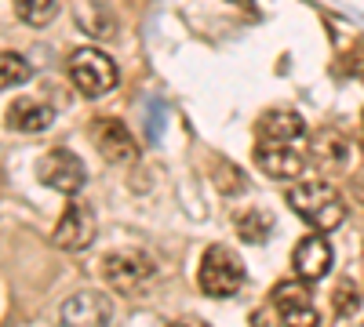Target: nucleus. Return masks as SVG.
Listing matches in <instances>:
<instances>
[{
    "label": "nucleus",
    "mask_w": 364,
    "mask_h": 327,
    "mask_svg": "<svg viewBox=\"0 0 364 327\" xmlns=\"http://www.w3.org/2000/svg\"><path fill=\"white\" fill-rule=\"evenodd\" d=\"M288 207L306 226H314L317 233H328V229H336V226L346 222L343 193L331 182H321V178H314V182H295L288 189Z\"/></svg>",
    "instance_id": "obj_1"
},
{
    "label": "nucleus",
    "mask_w": 364,
    "mask_h": 327,
    "mask_svg": "<svg viewBox=\"0 0 364 327\" xmlns=\"http://www.w3.org/2000/svg\"><path fill=\"white\" fill-rule=\"evenodd\" d=\"M197 287L208 299H233V294L245 287V262H240L226 244H211L200 255Z\"/></svg>",
    "instance_id": "obj_2"
},
{
    "label": "nucleus",
    "mask_w": 364,
    "mask_h": 327,
    "mask_svg": "<svg viewBox=\"0 0 364 327\" xmlns=\"http://www.w3.org/2000/svg\"><path fill=\"white\" fill-rule=\"evenodd\" d=\"M66 73H70L73 87H77L84 99H102V95H109L113 87H117V80H120L113 58H109L106 51H99V48H77V51L70 55Z\"/></svg>",
    "instance_id": "obj_3"
},
{
    "label": "nucleus",
    "mask_w": 364,
    "mask_h": 327,
    "mask_svg": "<svg viewBox=\"0 0 364 327\" xmlns=\"http://www.w3.org/2000/svg\"><path fill=\"white\" fill-rule=\"evenodd\" d=\"M102 280L117 291V294H139L149 280H154V258L146 251H113L102 258Z\"/></svg>",
    "instance_id": "obj_4"
},
{
    "label": "nucleus",
    "mask_w": 364,
    "mask_h": 327,
    "mask_svg": "<svg viewBox=\"0 0 364 327\" xmlns=\"http://www.w3.org/2000/svg\"><path fill=\"white\" fill-rule=\"evenodd\" d=\"M37 178L55 189V193H63V196H77L84 189V160L66 150V145H55V150H48L41 160H37Z\"/></svg>",
    "instance_id": "obj_5"
},
{
    "label": "nucleus",
    "mask_w": 364,
    "mask_h": 327,
    "mask_svg": "<svg viewBox=\"0 0 364 327\" xmlns=\"http://www.w3.org/2000/svg\"><path fill=\"white\" fill-rule=\"evenodd\" d=\"M269 302H273V309H277L284 327H317L321 323V313L314 306V291H310L306 280H299V277L295 280H281L277 287H273Z\"/></svg>",
    "instance_id": "obj_6"
},
{
    "label": "nucleus",
    "mask_w": 364,
    "mask_h": 327,
    "mask_svg": "<svg viewBox=\"0 0 364 327\" xmlns=\"http://www.w3.org/2000/svg\"><path fill=\"white\" fill-rule=\"evenodd\" d=\"M91 142H95L99 157H102L106 164H113V167H128V164L139 160V142H135V135L120 124V121H113V116H102V121L91 124Z\"/></svg>",
    "instance_id": "obj_7"
},
{
    "label": "nucleus",
    "mask_w": 364,
    "mask_h": 327,
    "mask_svg": "<svg viewBox=\"0 0 364 327\" xmlns=\"http://www.w3.org/2000/svg\"><path fill=\"white\" fill-rule=\"evenodd\" d=\"M58 323L63 327H109L113 323V302L102 291H77L73 299H66L63 309H58Z\"/></svg>",
    "instance_id": "obj_8"
},
{
    "label": "nucleus",
    "mask_w": 364,
    "mask_h": 327,
    "mask_svg": "<svg viewBox=\"0 0 364 327\" xmlns=\"http://www.w3.org/2000/svg\"><path fill=\"white\" fill-rule=\"evenodd\" d=\"M51 240L63 251H84L91 240H95V211L84 200H70L63 218H58Z\"/></svg>",
    "instance_id": "obj_9"
},
{
    "label": "nucleus",
    "mask_w": 364,
    "mask_h": 327,
    "mask_svg": "<svg viewBox=\"0 0 364 327\" xmlns=\"http://www.w3.org/2000/svg\"><path fill=\"white\" fill-rule=\"evenodd\" d=\"M331 244L324 240V233H310V236H302V240L295 244V255H291V270L299 280H324L331 273Z\"/></svg>",
    "instance_id": "obj_10"
},
{
    "label": "nucleus",
    "mask_w": 364,
    "mask_h": 327,
    "mask_svg": "<svg viewBox=\"0 0 364 327\" xmlns=\"http://www.w3.org/2000/svg\"><path fill=\"white\" fill-rule=\"evenodd\" d=\"M310 157L328 174H346L350 164H353V142L343 131H336V128H324L317 135V142L310 145Z\"/></svg>",
    "instance_id": "obj_11"
},
{
    "label": "nucleus",
    "mask_w": 364,
    "mask_h": 327,
    "mask_svg": "<svg viewBox=\"0 0 364 327\" xmlns=\"http://www.w3.org/2000/svg\"><path fill=\"white\" fill-rule=\"evenodd\" d=\"M255 164L269 178H277V182H295V178L306 171V157H302L299 150H291V145H266V142H259L255 145Z\"/></svg>",
    "instance_id": "obj_12"
},
{
    "label": "nucleus",
    "mask_w": 364,
    "mask_h": 327,
    "mask_svg": "<svg viewBox=\"0 0 364 327\" xmlns=\"http://www.w3.org/2000/svg\"><path fill=\"white\" fill-rule=\"evenodd\" d=\"M302 131H306V121L295 109H269L255 124V135L266 145H291L295 138H302Z\"/></svg>",
    "instance_id": "obj_13"
},
{
    "label": "nucleus",
    "mask_w": 364,
    "mask_h": 327,
    "mask_svg": "<svg viewBox=\"0 0 364 327\" xmlns=\"http://www.w3.org/2000/svg\"><path fill=\"white\" fill-rule=\"evenodd\" d=\"M55 124V109L48 106V102H41V99H15L11 106H8V128L11 131H22V135H37V131H44V128H51Z\"/></svg>",
    "instance_id": "obj_14"
},
{
    "label": "nucleus",
    "mask_w": 364,
    "mask_h": 327,
    "mask_svg": "<svg viewBox=\"0 0 364 327\" xmlns=\"http://www.w3.org/2000/svg\"><path fill=\"white\" fill-rule=\"evenodd\" d=\"M233 229L245 244H262L269 236V229H273V218H269V211H262V207H245V211L233 215Z\"/></svg>",
    "instance_id": "obj_15"
},
{
    "label": "nucleus",
    "mask_w": 364,
    "mask_h": 327,
    "mask_svg": "<svg viewBox=\"0 0 364 327\" xmlns=\"http://www.w3.org/2000/svg\"><path fill=\"white\" fill-rule=\"evenodd\" d=\"M11 8L26 26H48L58 15V0H11Z\"/></svg>",
    "instance_id": "obj_16"
},
{
    "label": "nucleus",
    "mask_w": 364,
    "mask_h": 327,
    "mask_svg": "<svg viewBox=\"0 0 364 327\" xmlns=\"http://www.w3.org/2000/svg\"><path fill=\"white\" fill-rule=\"evenodd\" d=\"M29 80V62L18 51H0V92Z\"/></svg>",
    "instance_id": "obj_17"
},
{
    "label": "nucleus",
    "mask_w": 364,
    "mask_h": 327,
    "mask_svg": "<svg viewBox=\"0 0 364 327\" xmlns=\"http://www.w3.org/2000/svg\"><path fill=\"white\" fill-rule=\"evenodd\" d=\"M331 306H336V313L339 316H353L357 309H360V287L346 277V280H339L336 284V291H331Z\"/></svg>",
    "instance_id": "obj_18"
},
{
    "label": "nucleus",
    "mask_w": 364,
    "mask_h": 327,
    "mask_svg": "<svg viewBox=\"0 0 364 327\" xmlns=\"http://www.w3.org/2000/svg\"><path fill=\"white\" fill-rule=\"evenodd\" d=\"M164 327H204V323L193 320V316H178V320H171V323H164Z\"/></svg>",
    "instance_id": "obj_19"
},
{
    "label": "nucleus",
    "mask_w": 364,
    "mask_h": 327,
    "mask_svg": "<svg viewBox=\"0 0 364 327\" xmlns=\"http://www.w3.org/2000/svg\"><path fill=\"white\" fill-rule=\"evenodd\" d=\"M353 193H357L360 204H364V178H353Z\"/></svg>",
    "instance_id": "obj_20"
},
{
    "label": "nucleus",
    "mask_w": 364,
    "mask_h": 327,
    "mask_svg": "<svg viewBox=\"0 0 364 327\" xmlns=\"http://www.w3.org/2000/svg\"><path fill=\"white\" fill-rule=\"evenodd\" d=\"M233 4H245V8H252V0H233Z\"/></svg>",
    "instance_id": "obj_21"
}]
</instances>
